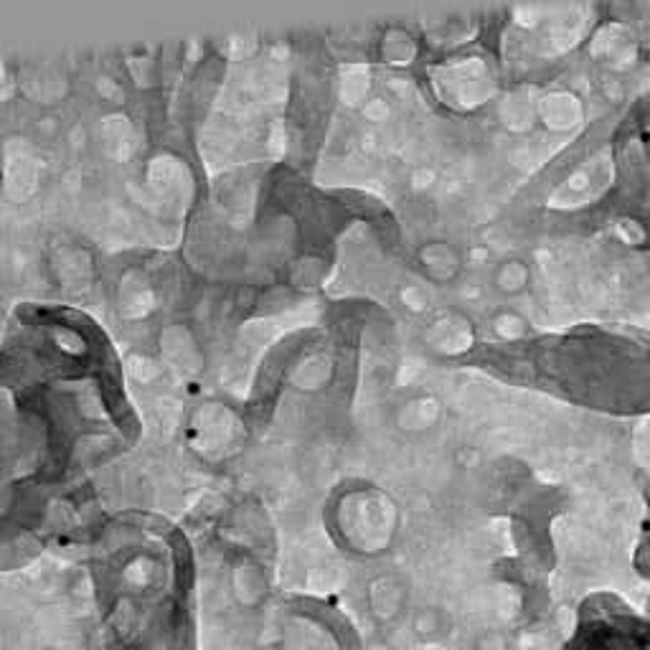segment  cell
I'll use <instances>...</instances> for the list:
<instances>
[{"label":"cell","mask_w":650,"mask_h":650,"mask_svg":"<svg viewBox=\"0 0 650 650\" xmlns=\"http://www.w3.org/2000/svg\"><path fill=\"white\" fill-rule=\"evenodd\" d=\"M400 531V508L377 485L348 488L333 503V534L340 547L361 557L389 551Z\"/></svg>","instance_id":"obj_1"},{"label":"cell","mask_w":650,"mask_h":650,"mask_svg":"<svg viewBox=\"0 0 650 650\" xmlns=\"http://www.w3.org/2000/svg\"><path fill=\"white\" fill-rule=\"evenodd\" d=\"M414 267L433 288H452L466 274V251L450 239H427L414 249Z\"/></svg>","instance_id":"obj_2"},{"label":"cell","mask_w":650,"mask_h":650,"mask_svg":"<svg viewBox=\"0 0 650 650\" xmlns=\"http://www.w3.org/2000/svg\"><path fill=\"white\" fill-rule=\"evenodd\" d=\"M239 422L226 404H203L191 422V440L201 455H226L237 442Z\"/></svg>","instance_id":"obj_3"},{"label":"cell","mask_w":650,"mask_h":650,"mask_svg":"<svg viewBox=\"0 0 650 650\" xmlns=\"http://www.w3.org/2000/svg\"><path fill=\"white\" fill-rule=\"evenodd\" d=\"M160 356L168 361V369L178 373H197L203 366V351L189 325L170 323L160 330Z\"/></svg>","instance_id":"obj_4"},{"label":"cell","mask_w":650,"mask_h":650,"mask_svg":"<svg viewBox=\"0 0 650 650\" xmlns=\"http://www.w3.org/2000/svg\"><path fill=\"white\" fill-rule=\"evenodd\" d=\"M534 267L522 255H506L493 265L491 288L501 300H518L531 292Z\"/></svg>","instance_id":"obj_5"},{"label":"cell","mask_w":650,"mask_h":650,"mask_svg":"<svg viewBox=\"0 0 650 650\" xmlns=\"http://www.w3.org/2000/svg\"><path fill=\"white\" fill-rule=\"evenodd\" d=\"M229 584H232L234 597H237V603L242 607L262 605L267 592H270V580H267L265 567L259 564L255 557H244V554L232 564Z\"/></svg>","instance_id":"obj_6"},{"label":"cell","mask_w":650,"mask_h":650,"mask_svg":"<svg viewBox=\"0 0 650 650\" xmlns=\"http://www.w3.org/2000/svg\"><path fill=\"white\" fill-rule=\"evenodd\" d=\"M442 417V404L433 394H414L396 406V427L404 435H425Z\"/></svg>","instance_id":"obj_7"},{"label":"cell","mask_w":650,"mask_h":650,"mask_svg":"<svg viewBox=\"0 0 650 650\" xmlns=\"http://www.w3.org/2000/svg\"><path fill=\"white\" fill-rule=\"evenodd\" d=\"M54 274L64 288L79 290V288H89V280H92L94 265L92 257L85 247H75V244H64V247L56 251L54 257Z\"/></svg>","instance_id":"obj_8"},{"label":"cell","mask_w":650,"mask_h":650,"mask_svg":"<svg viewBox=\"0 0 650 650\" xmlns=\"http://www.w3.org/2000/svg\"><path fill=\"white\" fill-rule=\"evenodd\" d=\"M419 46L417 38H414L406 29H386L384 36L379 41V56L381 61L389 64V67H410V64L417 59Z\"/></svg>","instance_id":"obj_9"},{"label":"cell","mask_w":650,"mask_h":650,"mask_svg":"<svg viewBox=\"0 0 650 650\" xmlns=\"http://www.w3.org/2000/svg\"><path fill=\"white\" fill-rule=\"evenodd\" d=\"M330 373H333V363L328 356L321 351H313V354H305L303 359L295 363L290 379L300 392H318V389H323L330 381Z\"/></svg>","instance_id":"obj_10"},{"label":"cell","mask_w":650,"mask_h":650,"mask_svg":"<svg viewBox=\"0 0 650 650\" xmlns=\"http://www.w3.org/2000/svg\"><path fill=\"white\" fill-rule=\"evenodd\" d=\"M429 338L437 340L442 348L445 344H455L458 338L466 344V340L473 338V323L460 313H447L433 323V328H429Z\"/></svg>","instance_id":"obj_11"},{"label":"cell","mask_w":650,"mask_h":650,"mask_svg":"<svg viewBox=\"0 0 650 650\" xmlns=\"http://www.w3.org/2000/svg\"><path fill=\"white\" fill-rule=\"evenodd\" d=\"M491 328L501 340H522L531 333V323L516 307H501L491 315Z\"/></svg>","instance_id":"obj_12"},{"label":"cell","mask_w":650,"mask_h":650,"mask_svg":"<svg viewBox=\"0 0 650 650\" xmlns=\"http://www.w3.org/2000/svg\"><path fill=\"white\" fill-rule=\"evenodd\" d=\"M325 274V262L318 257H303L292 265L290 280L295 288H315Z\"/></svg>","instance_id":"obj_13"}]
</instances>
